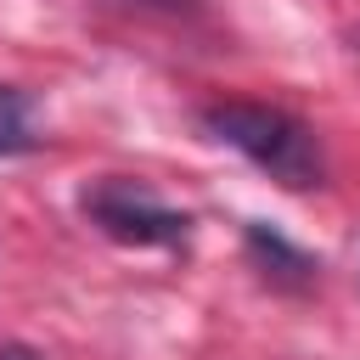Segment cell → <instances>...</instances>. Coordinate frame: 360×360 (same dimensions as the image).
<instances>
[{
    "label": "cell",
    "instance_id": "cell-1",
    "mask_svg": "<svg viewBox=\"0 0 360 360\" xmlns=\"http://www.w3.org/2000/svg\"><path fill=\"white\" fill-rule=\"evenodd\" d=\"M202 135L242 152L259 174H270L281 191H315L326 180V152H321V135L287 112V107H270V101H242V96H225V101H208L197 112Z\"/></svg>",
    "mask_w": 360,
    "mask_h": 360
},
{
    "label": "cell",
    "instance_id": "cell-2",
    "mask_svg": "<svg viewBox=\"0 0 360 360\" xmlns=\"http://www.w3.org/2000/svg\"><path fill=\"white\" fill-rule=\"evenodd\" d=\"M79 214L118 248H186L191 214L169 208L146 180L135 174H101L79 191Z\"/></svg>",
    "mask_w": 360,
    "mask_h": 360
},
{
    "label": "cell",
    "instance_id": "cell-3",
    "mask_svg": "<svg viewBox=\"0 0 360 360\" xmlns=\"http://www.w3.org/2000/svg\"><path fill=\"white\" fill-rule=\"evenodd\" d=\"M248 259L259 264V276L270 281V287H292V292H304V287H315V276H321V259H309L304 248H292L281 231H270V225H248Z\"/></svg>",
    "mask_w": 360,
    "mask_h": 360
},
{
    "label": "cell",
    "instance_id": "cell-4",
    "mask_svg": "<svg viewBox=\"0 0 360 360\" xmlns=\"http://www.w3.org/2000/svg\"><path fill=\"white\" fill-rule=\"evenodd\" d=\"M34 146H39V135H34V101L17 84H0V158H22Z\"/></svg>",
    "mask_w": 360,
    "mask_h": 360
},
{
    "label": "cell",
    "instance_id": "cell-5",
    "mask_svg": "<svg viewBox=\"0 0 360 360\" xmlns=\"http://www.w3.org/2000/svg\"><path fill=\"white\" fill-rule=\"evenodd\" d=\"M0 360H45V354L28 349V343H0Z\"/></svg>",
    "mask_w": 360,
    "mask_h": 360
}]
</instances>
